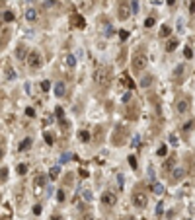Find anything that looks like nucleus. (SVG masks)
<instances>
[{
  "instance_id": "de8ad7c7",
  "label": "nucleus",
  "mask_w": 195,
  "mask_h": 220,
  "mask_svg": "<svg viewBox=\"0 0 195 220\" xmlns=\"http://www.w3.org/2000/svg\"><path fill=\"white\" fill-rule=\"evenodd\" d=\"M170 142H172V146H178V136H176V134H172V136H170Z\"/></svg>"
},
{
  "instance_id": "0eeeda50",
  "label": "nucleus",
  "mask_w": 195,
  "mask_h": 220,
  "mask_svg": "<svg viewBox=\"0 0 195 220\" xmlns=\"http://www.w3.org/2000/svg\"><path fill=\"white\" fill-rule=\"evenodd\" d=\"M102 203H104V205H108V207H113V205L117 203V195H115V193L106 191V193L102 195Z\"/></svg>"
},
{
  "instance_id": "bb28decb",
  "label": "nucleus",
  "mask_w": 195,
  "mask_h": 220,
  "mask_svg": "<svg viewBox=\"0 0 195 220\" xmlns=\"http://www.w3.org/2000/svg\"><path fill=\"white\" fill-rule=\"evenodd\" d=\"M102 138H104V129L100 127L98 132H96V136H94V142H102Z\"/></svg>"
},
{
  "instance_id": "052dcab7",
  "label": "nucleus",
  "mask_w": 195,
  "mask_h": 220,
  "mask_svg": "<svg viewBox=\"0 0 195 220\" xmlns=\"http://www.w3.org/2000/svg\"><path fill=\"white\" fill-rule=\"evenodd\" d=\"M51 220H63V218H61V216H53Z\"/></svg>"
},
{
  "instance_id": "aec40b11",
  "label": "nucleus",
  "mask_w": 195,
  "mask_h": 220,
  "mask_svg": "<svg viewBox=\"0 0 195 220\" xmlns=\"http://www.w3.org/2000/svg\"><path fill=\"white\" fill-rule=\"evenodd\" d=\"M59 173H61V167H59V165H55V167H51V169H49V177H51V179H57V177H59Z\"/></svg>"
},
{
  "instance_id": "603ef678",
  "label": "nucleus",
  "mask_w": 195,
  "mask_h": 220,
  "mask_svg": "<svg viewBox=\"0 0 195 220\" xmlns=\"http://www.w3.org/2000/svg\"><path fill=\"white\" fill-rule=\"evenodd\" d=\"M117 183H119V189H123V175H117Z\"/></svg>"
},
{
  "instance_id": "1a4fd4ad",
  "label": "nucleus",
  "mask_w": 195,
  "mask_h": 220,
  "mask_svg": "<svg viewBox=\"0 0 195 220\" xmlns=\"http://www.w3.org/2000/svg\"><path fill=\"white\" fill-rule=\"evenodd\" d=\"M131 16V10H129V4L127 2H123L119 6V20H127Z\"/></svg>"
},
{
  "instance_id": "423d86ee",
  "label": "nucleus",
  "mask_w": 195,
  "mask_h": 220,
  "mask_svg": "<svg viewBox=\"0 0 195 220\" xmlns=\"http://www.w3.org/2000/svg\"><path fill=\"white\" fill-rule=\"evenodd\" d=\"M123 134H127V129L125 127H117L115 132H113V136H111L113 144H123Z\"/></svg>"
},
{
  "instance_id": "79ce46f5",
  "label": "nucleus",
  "mask_w": 195,
  "mask_h": 220,
  "mask_svg": "<svg viewBox=\"0 0 195 220\" xmlns=\"http://www.w3.org/2000/svg\"><path fill=\"white\" fill-rule=\"evenodd\" d=\"M131 96H133L131 92H125V96L121 98V101H123V103H127V101H131Z\"/></svg>"
},
{
  "instance_id": "393cba45",
  "label": "nucleus",
  "mask_w": 195,
  "mask_h": 220,
  "mask_svg": "<svg viewBox=\"0 0 195 220\" xmlns=\"http://www.w3.org/2000/svg\"><path fill=\"white\" fill-rule=\"evenodd\" d=\"M152 191H154L156 195H162V193H164V185H162V183H156V185H152Z\"/></svg>"
},
{
  "instance_id": "49530a36",
  "label": "nucleus",
  "mask_w": 195,
  "mask_h": 220,
  "mask_svg": "<svg viewBox=\"0 0 195 220\" xmlns=\"http://www.w3.org/2000/svg\"><path fill=\"white\" fill-rule=\"evenodd\" d=\"M41 88H43L45 92H49V88H51V82H49V80H45L43 84H41Z\"/></svg>"
},
{
  "instance_id": "9b49d317",
  "label": "nucleus",
  "mask_w": 195,
  "mask_h": 220,
  "mask_svg": "<svg viewBox=\"0 0 195 220\" xmlns=\"http://www.w3.org/2000/svg\"><path fill=\"white\" fill-rule=\"evenodd\" d=\"M72 20H70V23L74 25V27H84L86 25V22H84V18L80 16V14H74V16H70Z\"/></svg>"
},
{
  "instance_id": "6ab92c4d",
  "label": "nucleus",
  "mask_w": 195,
  "mask_h": 220,
  "mask_svg": "<svg viewBox=\"0 0 195 220\" xmlns=\"http://www.w3.org/2000/svg\"><path fill=\"white\" fill-rule=\"evenodd\" d=\"M78 138H80L82 142H90L92 136H90V132H88V131H80V132H78Z\"/></svg>"
},
{
  "instance_id": "ea45409f",
  "label": "nucleus",
  "mask_w": 195,
  "mask_h": 220,
  "mask_svg": "<svg viewBox=\"0 0 195 220\" xmlns=\"http://www.w3.org/2000/svg\"><path fill=\"white\" fill-rule=\"evenodd\" d=\"M191 129H193V119H189V121H187V123L184 125V131H185V132H187V131H191Z\"/></svg>"
},
{
  "instance_id": "864d4df0",
  "label": "nucleus",
  "mask_w": 195,
  "mask_h": 220,
  "mask_svg": "<svg viewBox=\"0 0 195 220\" xmlns=\"http://www.w3.org/2000/svg\"><path fill=\"white\" fill-rule=\"evenodd\" d=\"M106 35H108V37H111V35H113V27H111V25L106 29Z\"/></svg>"
},
{
  "instance_id": "f704fd0d",
  "label": "nucleus",
  "mask_w": 195,
  "mask_h": 220,
  "mask_svg": "<svg viewBox=\"0 0 195 220\" xmlns=\"http://www.w3.org/2000/svg\"><path fill=\"white\" fill-rule=\"evenodd\" d=\"M18 173H20V175L27 173V165H25V164H20V165H18Z\"/></svg>"
},
{
  "instance_id": "6e6552de",
  "label": "nucleus",
  "mask_w": 195,
  "mask_h": 220,
  "mask_svg": "<svg viewBox=\"0 0 195 220\" xmlns=\"http://www.w3.org/2000/svg\"><path fill=\"white\" fill-rule=\"evenodd\" d=\"M189 105H191V101H189V98H182L180 101H178V105H176V109H178V113H185V111L189 109Z\"/></svg>"
},
{
  "instance_id": "4c0bfd02",
  "label": "nucleus",
  "mask_w": 195,
  "mask_h": 220,
  "mask_svg": "<svg viewBox=\"0 0 195 220\" xmlns=\"http://www.w3.org/2000/svg\"><path fill=\"white\" fill-rule=\"evenodd\" d=\"M55 115H57L59 119H65V111H63V107H57V109H55Z\"/></svg>"
},
{
  "instance_id": "6e6d98bb",
  "label": "nucleus",
  "mask_w": 195,
  "mask_h": 220,
  "mask_svg": "<svg viewBox=\"0 0 195 220\" xmlns=\"http://www.w3.org/2000/svg\"><path fill=\"white\" fill-rule=\"evenodd\" d=\"M78 173H80V177H88V171H86V169H80Z\"/></svg>"
},
{
  "instance_id": "e433bc0d",
  "label": "nucleus",
  "mask_w": 195,
  "mask_h": 220,
  "mask_svg": "<svg viewBox=\"0 0 195 220\" xmlns=\"http://www.w3.org/2000/svg\"><path fill=\"white\" fill-rule=\"evenodd\" d=\"M174 164H176V158H170V160H168V162H166V164H164V167H166V169H170V167H174Z\"/></svg>"
},
{
  "instance_id": "5701e85b",
  "label": "nucleus",
  "mask_w": 195,
  "mask_h": 220,
  "mask_svg": "<svg viewBox=\"0 0 195 220\" xmlns=\"http://www.w3.org/2000/svg\"><path fill=\"white\" fill-rule=\"evenodd\" d=\"M178 39H172V41H168V45H166V51H170V53H172L174 49H176V47H178Z\"/></svg>"
},
{
  "instance_id": "a18cd8bd",
  "label": "nucleus",
  "mask_w": 195,
  "mask_h": 220,
  "mask_svg": "<svg viewBox=\"0 0 195 220\" xmlns=\"http://www.w3.org/2000/svg\"><path fill=\"white\" fill-rule=\"evenodd\" d=\"M25 115H27V117H35V109H33V107H27V109H25Z\"/></svg>"
},
{
  "instance_id": "dca6fc26",
  "label": "nucleus",
  "mask_w": 195,
  "mask_h": 220,
  "mask_svg": "<svg viewBox=\"0 0 195 220\" xmlns=\"http://www.w3.org/2000/svg\"><path fill=\"white\" fill-rule=\"evenodd\" d=\"M45 183H47V175H37V177H35V181H33V185H35L37 189H41Z\"/></svg>"
},
{
  "instance_id": "a878e982",
  "label": "nucleus",
  "mask_w": 195,
  "mask_h": 220,
  "mask_svg": "<svg viewBox=\"0 0 195 220\" xmlns=\"http://www.w3.org/2000/svg\"><path fill=\"white\" fill-rule=\"evenodd\" d=\"M121 82H123V86L127 84V86H129V90H133V88H135V84H133V80H131L129 76H123V78H121Z\"/></svg>"
},
{
  "instance_id": "5fc2aeb1",
  "label": "nucleus",
  "mask_w": 195,
  "mask_h": 220,
  "mask_svg": "<svg viewBox=\"0 0 195 220\" xmlns=\"http://www.w3.org/2000/svg\"><path fill=\"white\" fill-rule=\"evenodd\" d=\"M65 183H66V185H70V183H72V175H66V179H65Z\"/></svg>"
},
{
  "instance_id": "ddd939ff",
  "label": "nucleus",
  "mask_w": 195,
  "mask_h": 220,
  "mask_svg": "<svg viewBox=\"0 0 195 220\" xmlns=\"http://www.w3.org/2000/svg\"><path fill=\"white\" fill-rule=\"evenodd\" d=\"M37 16H39V14H37V10H35V8H29V10L25 12V20H27V22H37Z\"/></svg>"
},
{
  "instance_id": "72a5a7b5",
  "label": "nucleus",
  "mask_w": 195,
  "mask_h": 220,
  "mask_svg": "<svg viewBox=\"0 0 195 220\" xmlns=\"http://www.w3.org/2000/svg\"><path fill=\"white\" fill-rule=\"evenodd\" d=\"M184 55H185V58H193V51H191V47H185Z\"/></svg>"
},
{
  "instance_id": "e2e57ef3",
  "label": "nucleus",
  "mask_w": 195,
  "mask_h": 220,
  "mask_svg": "<svg viewBox=\"0 0 195 220\" xmlns=\"http://www.w3.org/2000/svg\"><path fill=\"white\" fill-rule=\"evenodd\" d=\"M127 220H133V218H127Z\"/></svg>"
},
{
  "instance_id": "f8f14e48",
  "label": "nucleus",
  "mask_w": 195,
  "mask_h": 220,
  "mask_svg": "<svg viewBox=\"0 0 195 220\" xmlns=\"http://www.w3.org/2000/svg\"><path fill=\"white\" fill-rule=\"evenodd\" d=\"M184 175H185V171L178 167V169H174V175H170V181H172V183H178V181L184 179Z\"/></svg>"
},
{
  "instance_id": "58836bf2",
  "label": "nucleus",
  "mask_w": 195,
  "mask_h": 220,
  "mask_svg": "<svg viewBox=\"0 0 195 220\" xmlns=\"http://www.w3.org/2000/svg\"><path fill=\"white\" fill-rule=\"evenodd\" d=\"M43 138H45V142H47V144H53V134H51V132H45Z\"/></svg>"
},
{
  "instance_id": "4468645a",
  "label": "nucleus",
  "mask_w": 195,
  "mask_h": 220,
  "mask_svg": "<svg viewBox=\"0 0 195 220\" xmlns=\"http://www.w3.org/2000/svg\"><path fill=\"white\" fill-rule=\"evenodd\" d=\"M152 80H154V78H152L150 74H144V76L141 78V82H139V84H141V88H148V86L152 84Z\"/></svg>"
},
{
  "instance_id": "39448f33",
  "label": "nucleus",
  "mask_w": 195,
  "mask_h": 220,
  "mask_svg": "<svg viewBox=\"0 0 195 220\" xmlns=\"http://www.w3.org/2000/svg\"><path fill=\"white\" fill-rule=\"evenodd\" d=\"M184 74H185V64H178L172 70V80L180 84V82H184Z\"/></svg>"
},
{
  "instance_id": "a19ab883",
  "label": "nucleus",
  "mask_w": 195,
  "mask_h": 220,
  "mask_svg": "<svg viewBox=\"0 0 195 220\" xmlns=\"http://www.w3.org/2000/svg\"><path fill=\"white\" fill-rule=\"evenodd\" d=\"M162 212H164V203H158V205H156V214L160 216Z\"/></svg>"
},
{
  "instance_id": "7c9ffc66",
  "label": "nucleus",
  "mask_w": 195,
  "mask_h": 220,
  "mask_svg": "<svg viewBox=\"0 0 195 220\" xmlns=\"http://www.w3.org/2000/svg\"><path fill=\"white\" fill-rule=\"evenodd\" d=\"M82 197L86 199V201H92L94 195H92V191H90V189H84V191H82Z\"/></svg>"
},
{
  "instance_id": "680f3d73",
  "label": "nucleus",
  "mask_w": 195,
  "mask_h": 220,
  "mask_svg": "<svg viewBox=\"0 0 195 220\" xmlns=\"http://www.w3.org/2000/svg\"><path fill=\"white\" fill-rule=\"evenodd\" d=\"M2 154H4V152H2V148H0V158H2Z\"/></svg>"
},
{
  "instance_id": "473e14b6",
  "label": "nucleus",
  "mask_w": 195,
  "mask_h": 220,
  "mask_svg": "<svg viewBox=\"0 0 195 220\" xmlns=\"http://www.w3.org/2000/svg\"><path fill=\"white\" fill-rule=\"evenodd\" d=\"M6 179H8V169L2 167V169H0V181H6Z\"/></svg>"
},
{
  "instance_id": "f257e3e1",
  "label": "nucleus",
  "mask_w": 195,
  "mask_h": 220,
  "mask_svg": "<svg viewBox=\"0 0 195 220\" xmlns=\"http://www.w3.org/2000/svg\"><path fill=\"white\" fill-rule=\"evenodd\" d=\"M111 76H113L111 66H98L96 70H94V82H96L100 88H109Z\"/></svg>"
},
{
  "instance_id": "37998d69",
  "label": "nucleus",
  "mask_w": 195,
  "mask_h": 220,
  "mask_svg": "<svg viewBox=\"0 0 195 220\" xmlns=\"http://www.w3.org/2000/svg\"><path fill=\"white\" fill-rule=\"evenodd\" d=\"M129 164H131V167H133V169L137 167V158H135V156H129Z\"/></svg>"
},
{
  "instance_id": "4be33fe9",
  "label": "nucleus",
  "mask_w": 195,
  "mask_h": 220,
  "mask_svg": "<svg viewBox=\"0 0 195 220\" xmlns=\"http://www.w3.org/2000/svg\"><path fill=\"white\" fill-rule=\"evenodd\" d=\"M66 66H68V68H74V66H76V56L74 55L66 56Z\"/></svg>"
},
{
  "instance_id": "2eb2a0df",
  "label": "nucleus",
  "mask_w": 195,
  "mask_h": 220,
  "mask_svg": "<svg viewBox=\"0 0 195 220\" xmlns=\"http://www.w3.org/2000/svg\"><path fill=\"white\" fill-rule=\"evenodd\" d=\"M65 92H66V88H65V84H63V82H59V84L55 86V96H57V98H63V96H65Z\"/></svg>"
},
{
  "instance_id": "09e8293b",
  "label": "nucleus",
  "mask_w": 195,
  "mask_h": 220,
  "mask_svg": "<svg viewBox=\"0 0 195 220\" xmlns=\"http://www.w3.org/2000/svg\"><path fill=\"white\" fill-rule=\"evenodd\" d=\"M139 144H141V136H139V134H137V136H135V138H133V146H135V148H137V146H139Z\"/></svg>"
},
{
  "instance_id": "9d476101",
  "label": "nucleus",
  "mask_w": 195,
  "mask_h": 220,
  "mask_svg": "<svg viewBox=\"0 0 195 220\" xmlns=\"http://www.w3.org/2000/svg\"><path fill=\"white\" fill-rule=\"evenodd\" d=\"M10 37H12V31H10V29H2V37H0V49H4V47L8 45Z\"/></svg>"
},
{
  "instance_id": "f3484780",
  "label": "nucleus",
  "mask_w": 195,
  "mask_h": 220,
  "mask_svg": "<svg viewBox=\"0 0 195 220\" xmlns=\"http://www.w3.org/2000/svg\"><path fill=\"white\" fill-rule=\"evenodd\" d=\"M25 56H27V49H25L23 45H20V47L16 49V58H20V60H22V58H25Z\"/></svg>"
},
{
  "instance_id": "4d7b16f0",
  "label": "nucleus",
  "mask_w": 195,
  "mask_h": 220,
  "mask_svg": "<svg viewBox=\"0 0 195 220\" xmlns=\"http://www.w3.org/2000/svg\"><path fill=\"white\" fill-rule=\"evenodd\" d=\"M33 212L35 214H41V207H33Z\"/></svg>"
},
{
  "instance_id": "c756f323",
  "label": "nucleus",
  "mask_w": 195,
  "mask_h": 220,
  "mask_svg": "<svg viewBox=\"0 0 195 220\" xmlns=\"http://www.w3.org/2000/svg\"><path fill=\"white\" fill-rule=\"evenodd\" d=\"M170 35V25H162V29H160V37H168Z\"/></svg>"
},
{
  "instance_id": "b1692460",
  "label": "nucleus",
  "mask_w": 195,
  "mask_h": 220,
  "mask_svg": "<svg viewBox=\"0 0 195 220\" xmlns=\"http://www.w3.org/2000/svg\"><path fill=\"white\" fill-rule=\"evenodd\" d=\"M29 146H31V138H23L22 144H20V150H27Z\"/></svg>"
},
{
  "instance_id": "412c9836",
  "label": "nucleus",
  "mask_w": 195,
  "mask_h": 220,
  "mask_svg": "<svg viewBox=\"0 0 195 220\" xmlns=\"http://www.w3.org/2000/svg\"><path fill=\"white\" fill-rule=\"evenodd\" d=\"M68 160H72V154H70V152H63L61 158H59V162H61V164H66Z\"/></svg>"
},
{
  "instance_id": "c9c22d12",
  "label": "nucleus",
  "mask_w": 195,
  "mask_h": 220,
  "mask_svg": "<svg viewBox=\"0 0 195 220\" xmlns=\"http://www.w3.org/2000/svg\"><path fill=\"white\" fill-rule=\"evenodd\" d=\"M156 154H158V156H166V154H168V148H166V146L162 144V146H160V148L156 150Z\"/></svg>"
},
{
  "instance_id": "bf43d9fd",
  "label": "nucleus",
  "mask_w": 195,
  "mask_h": 220,
  "mask_svg": "<svg viewBox=\"0 0 195 220\" xmlns=\"http://www.w3.org/2000/svg\"><path fill=\"white\" fill-rule=\"evenodd\" d=\"M166 2H168L170 6H174V4H176V0H166Z\"/></svg>"
},
{
  "instance_id": "13d9d810",
  "label": "nucleus",
  "mask_w": 195,
  "mask_h": 220,
  "mask_svg": "<svg viewBox=\"0 0 195 220\" xmlns=\"http://www.w3.org/2000/svg\"><path fill=\"white\" fill-rule=\"evenodd\" d=\"M57 4V0H47V6H55Z\"/></svg>"
},
{
  "instance_id": "7ed1b4c3",
  "label": "nucleus",
  "mask_w": 195,
  "mask_h": 220,
  "mask_svg": "<svg viewBox=\"0 0 195 220\" xmlns=\"http://www.w3.org/2000/svg\"><path fill=\"white\" fill-rule=\"evenodd\" d=\"M27 62H29L31 68H41V64H43L41 55H39V53H35V51H31V53L27 55Z\"/></svg>"
},
{
  "instance_id": "2f4dec72",
  "label": "nucleus",
  "mask_w": 195,
  "mask_h": 220,
  "mask_svg": "<svg viewBox=\"0 0 195 220\" xmlns=\"http://www.w3.org/2000/svg\"><path fill=\"white\" fill-rule=\"evenodd\" d=\"M135 111H137V107H135V105H131V107H129V113H127V117H129V119H135V117H137V113H135Z\"/></svg>"
},
{
  "instance_id": "20e7f679",
  "label": "nucleus",
  "mask_w": 195,
  "mask_h": 220,
  "mask_svg": "<svg viewBox=\"0 0 195 220\" xmlns=\"http://www.w3.org/2000/svg\"><path fill=\"white\" fill-rule=\"evenodd\" d=\"M146 203H148V199H146V195H144V193L137 191V193L133 195V205H135V207H139V209H144V207H146Z\"/></svg>"
},
{
  "instance_id": "f03ea898",
  "label": "nucleus",
  "mask_w": 195,
  "mask_h": 220,
  "mask_svg": "<svg viewBox=\"0 0 195 220\" xmlns=\"http://www.w3.org/2000/svg\"><path fill=\"white\" fill-rule=\"evenodd\" d=\"M146 66V53L144 51H139L135 58H133V72H141L142 68Z\"/></svg>"
},
{
  "instance_id": "a211bd4d",
  "label": "nucleus",
  "mask_w": 195,
  "mask_h": 220,
  "mask_svg": "<svg viewBox=\"0 0 195 220\" xmlns=\"http://www.w3.org/2000/svg\"><path fill=\"white\" fill-rule=\"evenodd\" d=\"M4 70H6V80H16V72H14V68H12L10 64L6 66Z\"/></svg>"
},
{
  "instance_id": "cd10ccee",
  "label": "nucleus",
  "mask_w": 195,
  "mask_h": 220,
  "mask_svg": "<svg viewBox=\"0 0 195 220\" xmlns=\"http://www.w3.org/2000/svg\"><path fill=\"white\" fill-rule=\"evenodd\" d=\"M131 12L139 14V0H131Z\"/></svg>"
},
{
  "instance_id": "c03bdc74",
  "label": "nucleus",
  "mask_w": 195,
  "mask_h": 220,
  "mask_svg": "<svg viewBox=\"0 0 195 220\" xmlns=\"http://www.w3.org/2000/svg\"><path fill=\"white\" fill-rule=\"evenodd\" d=\"M119 37L123 39V41H125V39L129 37V31H127V29H121V31H119Z\"/></svg>"
},
{
  "instance_id": "8fccbe9b",
  "label": "nucleus",
  "mask_w": 195,
  "mask_h": 220,
  "mask_svg": "<svg viewBox=\"0 0 195 220\" xmlns=\"http://www.w3.org/2000/svg\"><path fill=\"white\" fill-rule=\"evenodd\" d=\"M57 199H59V201H61V203H63V201H65V191H63V189H61V191H59V193H57Z\"/></svg>"
},
{
  "instance_id": "3c124183",
  "label": "nucleus",
  "mask_w": 195,
  "mask_h": 220,
  "mask_svg": "<svg viewBox=\"0 0 195 220\" xmlns=\"http://www.w3.org/2000/svg\"><path fill=\"white\" fill-rule=\"evenodd\" d=\"M144 25H146V27H152V25H154V18H148V20L144 22Z\"/></svg>"
},
{
  "instance_id": "c85d7f7f",
  "label": "nucleus",
  "mask_w": 195,
  "mask_h": 220,
  "mask_svg": "<svg viewBox=\"0 0 195 220\" xmlns=\"http://www.w3.org/2000/svg\"><path fill=\"white\" fill-rule=\"evenodd\" d=\"M14 20H16V18H14V14H12L10 10L4 12V22H14Z\"/></svg>"
}]
</instances>
